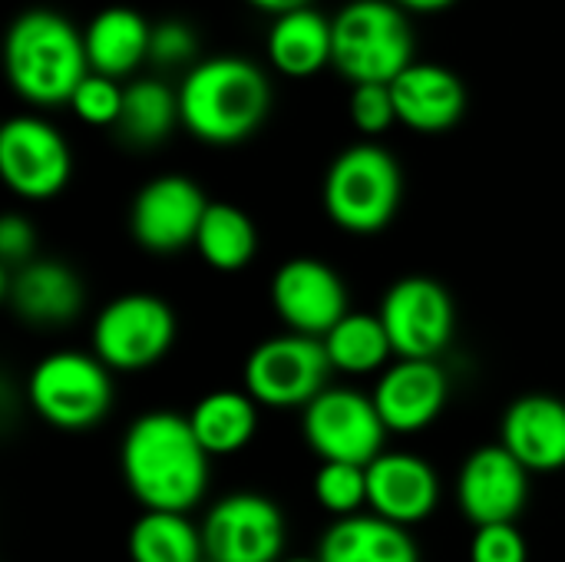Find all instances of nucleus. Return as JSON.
I'll list each match as a JSON object with an SVG mask.
<instances>
[{
    "mask_svg": "<svg viewBox=\"0 0 565 562\" xmlns=\"http://www.w3.org/2000/svg\"><path fill=\"white\" fill-rule=\"evenodd\" d=\"M387 427L374 397L351 388H328L305 407V441L321 464L371 467L384 454Z\"/></svg>",
    "mask_w": 565,
    "mask_h": 562,
    "instance_id": "nucleus-9",
    "label": "nucleus"
},
{
    "mask_svg": "<svg viewBox=\"0 0 565 562\" xmlns=\"http://www.w3.org/2000/svg\"><path fill=\"white\" fill-rule=\"evenodd\" d=\"M530 500V470L503 447L490 444L467 457L457 477V503L480 527L513 523Z\"/></svg>",
    "mask_w": 565,
    "mask_h": 562,
    "instance_id": "nucleus-14",
    "label": "nucleus"
},
{
    "mask_svg": "<svg viewBox=\"0 0 565 562\" xmlns=\"http://www.w3.org/2000/svg\"><path fill=\"white\" fill-rule=\"evenodd\" d=\"M129 560L202 562L205 560L202 530H195L185 513L146 510L129 530Z\"/></svg>",
    "mask_w": 565,
    "mask_h": 562,
    "instance_id": "nucleus-25",
    "label": "nucleus"
},
{
    "mask_svg": "<svg viewBox=\"0 0 565 562\" xmlns=\"http://www.w3.org/2000/svg\"><path fill=\"white\" fill-rule=\"evenodd\" d=\"M401 166L374 142L344 149L324 179V209L334 225L354 235L381 232L401 205Z\"/></svg>",
    "mask_w": 565,
    "mask_h": 562,
    "instance_id": "nucleus-5",
    "label": "nucleus"
},
{
    "mask_svg": "<svg viewBox=\"0 0 565 562\" xmlns=\"http://www.w3.org/2000/svg\"><path fill=\"white\" fill-rule=\"evenodd\" d=\"M351 119L367 136H377V132L391 129V123L397 119V106H394L391 86L387 83L354 86V93H351Z\"/></svg>",
    "mask_w": 565,
    "mask_h": 562,
    "instance_id": "nucleus-31",
    "label": "nucleus"
},
{
    "mask_svg": "<svg viewBox=\"0 0 565 562\" xmlns=\"http://www.w3.org/2000/svg\"><path fill=\"white\" fill-rule=\"evenodd\" d=\"M175 341L172 308L146 291L119 295L93 325V354L109 371H142L169 354Z\"/></svg>",
    "mask_w": 565,
    "mask_h": 562,
    "instance_id": "nucleus-8",
    "label": "nucleus"
},
{
    "mask_svg": "<svg viewBox=\"0 0 565 562\" xmlns=\"http://www.w3.org/2000/svg\"><path fill=\"white\" fill-rule=\"evenodd\" d=\"M122 480L146 510L189 513L209 487V454L189 417L172 411L142 414L119 447Z\"/></svg>",
    "mask_w": 565,
    "mask_h": 562,
    "instance_id": "nucleus-1",
    "label": "nucleus"
},
{
    "mask_svg": "<svg viewBox=\"0 0 565 562\" xmlns=\"http://www.w3.org/2000/svg\"><path fill=\"white\" fill-rule=\"evenodd\" d=\"M401 10H414V13H437V10H447L454 0H394Z\"/></svg>",
    "mask_w": 565,
    "mask_h": 562,
    "instance_id": "nucleus-36",
    "label": "nucleus"
},
{
    "mask_svg": "<svg viewBox=\"0 0 565 562\" xmlns=\"http://www.w3.org/2000/svg\"><path fill=\"white\" fill-rule=\"evenodd\" d=\"M500 444L530 474L565 467V404L550 394H526L513 401L500 424Z\"/></svg>",
    "mask_w": 565,
    "mask_h": 562,
    "instance_id": "nucleus-18",
    "label": "nucleus"
},
{
    "mask_svg": "<svg viewBox=\"0 0 565 562\" xmlns=\"http://www.w3.org/2000/svg\"><path fill=\"white\" fill-rule=\"evenodd\" d=\"M334 66L354 86L394 83L414 60V33L394 0H351L331 20Z\"/></svg>",
    "mask_w": 565,
    "mask_h": 562,
    "instance_id": "nucleus-4",
    "label": "nucleus"
},
{
    "mask_svg": "<svg viewBox=\"0 0 565 562\" xmlns=\"http://www.w3.org/2000/svg\"><path fill=\"white\" fill-rule=\"evenodd\" d=\"M381 321L397 358L437 361L454 338L457 311L450 291L434 278H401L381 301Z\"/></svg>",
    "mask_w": 565,
    "mask_h": 562,
    "instance_id": "nucleus-10",
    "label": "nucleus"
},
{
    "mask_svg": "<svg viewBox=\"0 0 565 562\" xmlns=\"http://www.w3.org/2000/svg\"><path fill=\"white\" fill-rule=\"evenodd\" d=\"M189 424L209 457L238 454L258 427V404L248 391H212L192 407Z\"/></svg>",
    "mask_w": 565,
    "mask_h": 562,
    "instance_id": "nucleus-24",
    "label": "nucleus"
},
{
    "mask_svg": "<svg viewBox=\"0 0 565 562\" xmlns=\"http://www.w3.org/2000/svg\"><path fill=\"white\" fill-rule=\"evenodd\" d=\"M440 503L437 470L414 454H381L367 467V507L371 513L414 527L427 520Z\"/></svg>",
    "mask_w": 565,
    "mask_h": 562,
    "instance_id": "nucleus-17",
    "label": "nucleus"
},
{
    "mask_svg": "<svg viewBox=\"0 0 565 562\" xmlns=\"http://www.w3.org/2000/svg\"><path fill=\"white\" fill-rule=\"evenodd\" d=\"M195 248L205 265L218 272H242L258 248V235L242 209L228 202H209L195 235Z\"/></svg>",
    "mask_w": 565,
    "mask_h": 562,
    "instance_id": "nucleus-28",
    "label": "nucleus"
},
{
    "mask_svg": "<svg viewBox=\"0 0 565 562\" xmlns=\"http://www.w3.org/2000/svg\"><path fill=\"white\" fill-rule=\"evenodd\" d=\"M0 176L20 199H53L70 179L66 139L36 116H13L0 129Z\"/></svg>",
    "mask_w": 565,
    "mask_h": 562,
    "instance_id": "nucleus-12",
    "label": "nucleus"
},
{
    "mask_svg": "<svg viewBox=\"0 0 565 562\" xmlns=\"http://www.w3.org/2000/svg\"><path fill=\"white\" fill-rule=\"evenodd\" d=\"M318 562H420L407 527L377 513L334 520L318 543Z\"/></svg>",
    "mask_w": 565,
    "mask_h": 562,
    "instance_id": "nucleus-21",
    "label": "nucleus"
},
{
    "mask_svg": "<svg viewBox=\"0 0 565 562\" xmlns=\"http://www.w3.org/2000/svg\"><path fill=\"white\" fill-rule=\"evenodd\" d=\"M202 562H215V560H209V556H205V560H202Z\"/></svg>",
    "mask_w": 565,
    "mask_h": 562,
    "instance_id": "nucleus-38",
    "label": "nucleus"
},
{
    "mask_svg": "<svg viewBox=\"0 0 565 562\" xmlns=\"http://www.w3.org/2000/svg\"><path fill=\"white\" fill-rule=\"evenodd\" d=\"M122 86L109 76H99V73H89L79 89L73 93L70 106L73 113L89 123V126H116L119 123V113H122Z\"/></svg>",
    "mask_w": 565,
    "mask_h": 562,
    "instance_id": "nucleus-30",
    "label": "nucleus"
},
{
    "mask_svg": "<svg viewBox=\"0 0 565 562\" xmlns=\"http://www.w3.org/2000/svg\"><path fill=\"white\" fill-rule=\"evenodd\" d=\"M268 60L278 73L305 79L334 63V26L324 13L305 7L275 17L268 30Z\"/></svg>",
    "mask_w": 565,
    "mask_h": 562,
    "instance_id": "nucleus-23",
    "label": "nucleus"
},
{
    "mask_svg": "<svg viewBox=\"0 0 565 562\" xmlns=\"http://www.w3.org/2000/svg\"><path fill=\"white\" fill-rule=\"evenodd\" d=\"M271 305L291 335L324 338L348 318V288L341 275L318 258H291L271 278Z\"/></svg>",
    "mask_w": 565,
    "mask_h": 562,
    "instance_id": "nucleus-13",
    "label": "nucleus"
},
{
    "mask_svg": "<svg viewBox=\"0 0 565 562\" xmlns=\"http://www.w3.org/2000/svg\"><path fill=\"white\" fill-rule=\"evenodd\" d=\"M83 43H86L89 73L119 79L132 73L142 60H149L152 26L142 20V13L129 7H106L89 20Z\"/></svg>",
    "mask_w": 565,
    "mask_h": 562,
    "instance_id": "nucleus-22",
    "label": "nucleus"
},
{
    "mask_svg": "<svg viewBox=\"0 0 565 562\" xmlns=\"http://www.w3.org/2000/svg\"><path fill=\"white\" fill-rule=\"evenodd\" d=\"M328 361L334 371L344 374H371L381 371L384 361L394 354V344L387 338V328L381 321V315H364V311H351L348 318H341L324 338H321Z\"/></svg>",
    "mask_w": 565,
    "mask_h": 562,
    "instance_id": "nucleus-26",
    "label": "nucleus"
},
{
    "mask_svg": "<svg viewBox=\"0 0 565 562\" xmlns=\"http://www.w3.org/2000/svg\"><path fill=\"white\" fill-rule=\"evenodd\" d=\"M315 497L338 520L358 517L367 507V467L321 464L315 474Z\"/></svg>",
    "mask_w": 565,
    "mask_h": 562,
    "instance_id": "nucleus-29",
    "label": "nucleus"
},
{
    "mask_svg": "<svg viewBox=\"0 0 565 562\" xmlns=\"http://www.w3.org/2000/svg\"><path fill=\"white\" fill-rule=\"evenodd\" d=\"M397 119L417 132H444L460 123L467 109V89L460 76L440 63H411L394 83Z\"/></svg>",
    "mask_w": 565,
    "mask_h": 562,
    "instance_id": "nucleus-19",
    "label": "nucleus"
},
{
    "mask_svg": "<svg viewBox=\"0 0 565 562\" xmlns=\"http://www.w3.org/2000/svg\"><path fill=\"white\" fill-rule=\"evenodd\" d=\"M30 404L60 431H89L109 414L113 404L109 368L96 354H46L30 374Z\"/></svg>",
    "mask_w": 565,
    "mask_h": 562,
    "instance_id": "nucleus-6",
    "label": "nucleus"
},
{
    "mask_svg": "<svg viewBox=\"0 0 565 562\" xmlns=\"http://www.w3.org/2000/svg\"><path fill=\"white\" fill-rule=\"evenodd\" d=\"M328 351L321 338L278 335L262 341L245 361V391L265 407H308L321 391H328L331 374Z\"/></svg>",
    "mask_w": 565,
    "mask_h": 562,
    "instance_id": "nucleus-7",
    "label": "nucleus"
},
{
    "mask_svg": "<svg viewBox=\"0 0 565 562\" xmlns=\"http://www.w3.org/2000/svg\"><path fill=\"white\" fill-rule=\"evenodd\" d=\"M252 7L265 10V13H275V17H285V13H295V10H305L311 7V0H248Z\"/></svg>",
    "mask_w": 565,
    "mask_h": 562,
    "instance_id": "nucleus-35",
    "label": "nucleus"
},
{
    "mask_svg": "<svg viewBox=\"0 0 565 562\" xmlns=\"http://www.w3.org/2000/svg\"><path fill=\"white\" fill-rule=\"evenodd\" d=\"M3 291L10 308L30 325H66L83 308V285L63 262H23L7 268Z\"/></svg>",
    "mask_w": 565,
    "mask_h": 562,
    "instance_id": "nucleus-20",
    "label": "nucleus"
},
{
    "mask_svg": "<svg viewBox=\"0 0 565 562\" xmlns=\"http://www.w3.org/2000/svg\"><path fill=\"white\" fill-rule=\"evenodd\" d=\"M447 394L450 384L437 361L397 358V364L381 374L371 397L387 434H417L440 417Z\"/></svg>",
    "mask_w": 565,
    "mask_h": 562,
    "instance_id": "nucleus-16",
    "label": "nucleus"
},
{
    "mask_svg": "<svg viewBox=\"0 0 565 562\" xmlns=\"http://www.w3.org/2000/svg\"><path fill=\"white\" fill-rule=\"evenodd\" d=\"M281 562H318V556L311 560V556H291V560H281Z\"/></svg>",
    "mask_w": 565,
    "mask_h": 562,
    "instance_id": "nucleus-37",
    "label": "nucleus"
},
{
    "mask_svg": "<svg viewBox=\"0 0 565 562\" xmlns=\"http://www.w3.org/2000/svg\"><path fill=\"white\" fill-rule=\"evenodd\" d=\"M175 123H182L179 113V93H172L159 79H136L122 93V113H119V136L132 146H156L162 142Z\"/></svg>",
    "mask_w": 565,
    "mask_h": 562,
    "instance_id": "nucleus-27",
    "label": "nucleus"
},
{
    "mask_svg": "<svg viewBox=\"0 0 565 562\" xmlns=\"http://www.w3.org/2000/svg\"><path fill=\"white\" fill-rule=\"evenodd\" d=\"M33 252V225L20 215H7L0 222V258L7 262V268H20L23 262H30Z\"/></svg>",
    "mask_w": 565,
    "mask_h": 562,
    "instance_id": "nucleus-34",
    "label": "nucleus"
},
{
    "mask_svg": "<svg viewBox=\"0 0 565 562\" xmlns=\"http://www.w3.org/2000/svg\"><path fill=\"white\" fill-rule=\"evenodd\" d=\"M195 56V30L182 20H162L152 26L149 60L162 66H179Z\"/></svg>",
    "mask_w": 565,
    "mask_h": 562,
    "instance_id": "nucleus-33",
    "label": "nucleus"
},
{
    "mask_svg": "<svg viewBox=\"0 0 565 562\" xmlns=\"http://www.w3.org/2000/svg\"><path fill=\"white\" fill-rule=\"evenodd\" d=\"M3 63L10 86L33 106L70 103L89 76L83 36L53 10H26L13 20L3 43Z\"/></svg>",
    "mask_w": 565,
    "mask_h": 562,
    "instance_id": "nucleus-3",
    "label": "nucleus"
},
{
    "mask_svg": "<svg viewBox=\"0 0 565 562\" xmlns=\"http://www.w3.org/2000/svg\"><path fill=\"white\" fill-rule=\"evenodd\" d=\"M268 76L245 56H215L189 70L179 86L185 129L212 146L248 139L268 116Z\"/></svg>",
    "mask_w": 565,
    "mask_h": 562,
    "instance_id": "nucleus-2",
    "label": "nucleus"
},
{
    "mask_svg": "<svg viewBox=\"0 0 565 562\" xmlns=\"http://www.w3.org/2000/svg\"><path fill=\"white\" fill-rule=\"evenodd\" d=\"M202 543L215 562H281L285 517L268 497L232 494L209 510Z\"/></svg>",
    "mask_w": 565,
    "mask_h": 562,
    "instance_id": "nucleus-11",
    "label": "nucleus"
},
{
    "mask_svg": "<svg viewBox=\"0 0 565 562\" xmlns=\"http://www.w3.org/2000/svg\"><path fill=\"white\" fill-rule=\"evenodd\" d=\"M205 209L209 202L192 179L159 176L139 189L129 212V225L146 252L169 255L185 245H195Z\"/></svg>",
    "mask_w": 565,
    "mask_h": 562,
    "instance_id": "nucleus-15",
    "label": "nucleus"
},
{
    "mask_svg": "<svg viewBox=\"0 0 565 562\" xmlns=\"http://www.w3.org/2000/svg\"><path fill=\"white\" fill-rule=\"evenodd\" d=\"M470 562H526V540L513 523L480 527L470 543Z\"/></svg>",
    "mask_w": 565,
    "mask_h": 562,
    "instance_id": "nucleus-32",
    "label": "nucleus"
}]
</instances>
